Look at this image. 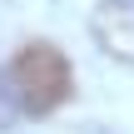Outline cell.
I'll use <instances>...</instances> for the list:
<instances>
[{"label": "cell", "mask_w": 134, "mask_h": 134, "mask_svg": "<svg viewBox=\"0 0 134 134\" xmlns=\"http://www.w3.org/2000/svg\"><path fill=\"white\" fill-rule=\"evenodd\" d=\"M5 119H10V114H5V109H0V124H5Z\"/></svg>", "instance_id": "obj_3"}, {"label": "cell", "mask_w": 134, "mask_h": 134, "mask_svg": "<svg viewBox=\"0 0 134 134\" xmlns=\"http://www.w3.org/2000/svg\"><path fill=\"white\" fill-rule=\"evenodd\" d=\"M90 25H94V40L114 60L134 65V0H99Z\"/></svg>", "instance_id": "obj_2"}, {"label": "cell", "mask_w": 134, "mask_h": 134, "mask_svg": "<svg viewBox=\"0 0 134 134\" xmlns=\"http://www.w3.org/2000/svg\"><path fill=\"white\" fill-rule=\"evenodd\" d=\"M75 90V75H70V60L50 45V40H30L15 50L10 70H5V94L15 99V109L25 114H50L70 99Z\"/></svg>", "instance_id": "obj_1"}]
</instances>
